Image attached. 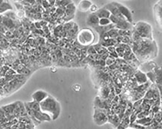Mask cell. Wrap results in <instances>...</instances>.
<instances>
[{"label": "cell", "instance_id": "6da1fadb", "mask_svg": "<svg viewBox=\"0 0 162 129\" xmlns=\"http://www.w3.org/2000/svg\"><path fill=\"white\" fill-rule=\"evenodd\" d=\"M130 48L136 58L141 62L153 59L157 56L158 52L155 41L146 39H141L139 42H133Z\"/></svg>", "mask_w": 162, "mask_h": 129}, {"label": "cell", "instance_id": "7a4b0ae2", "mask_svg": "<svg viewBox=\"0 0 162 129\" xmlns=\"http://www.w3.org/2000/svg\"><path fill=\"white\" fill-rule=\"evenodd\" d=\"M25 110L34 125H38L42 122L52 121L50 116L42 113L38 103L34 101H28L24 103Z\"/></svg>", "mask_w": 162, "mask_h": 129}, {"label": "cell", "instance_id": "3957f363", "mask_svg": "<svg viewBox=\"0 0 162 129\" xmlns=\"http://www.w3.org/2000/svg\"><path fill=\"white\" fill-rule=\"evenodd\" d=\"M42 113L50 116L52 121L56 120L61 114V105L53 96H49L39 103Z\"/></svg>", "mask_w": 162, "mask_h": 129}, {"label": "cell", "instance_id": "277c9868", "mask_svg": "<svg viewBox=\"0 0 162 129\" xmlns=\"http://www.w3.org/2000/svg\"><path fill=\"white\" fill-rule=\"evenodd\" d=\"M95 40V34L90 28H83L80 30L76 36L78 44L83 47L91 46Z\"/></svg>", "mask_w": 162, "mask_h": 129}, {"label": "cell", "instance_id": "5b68a950", "mask_svg": "<svg viewBox=\"0 0 162 129\" xmlns=\"http://www.w3.org/2000/svg\"><path fill=\"white\" fill-rule=\"evenodd\" d=\"M133 29L137 32L141 39L153 40L152 28L149 24L144 22V21H139L135 25H133Z\"/></svg>", "mask_w": 162, "mask_h": 129}, {"label": "cell", "instance_id": "8992f818", "mask_svg": "<svg viewBox=\"0 0 162 129\" xmlns=\"http://www.w3.org/2000/svg\"><path fill=\"white\" fill-rule=\"evenodd\" d=\"M108 111L99 108H94L93 119L97 125H105L108 122Z\"/></svg>", "mask_w": 162, "mask_h": 129}, {"label": "cell", "instance_id": "52a82bcc", "mask_svg": "<svg viewBox=\"0 0 162 129\" xmlns=\"http://www.w3.org/2000/svg\"><path fill=\"white\" fill-rule=\"evenodd\" d=\"M114 5H116V7L118 8V10L120 11V12L122 15V16L125 18V20L129 22V24H133V15H132L131 12L129 10V8L126 7L123 5L120 4V3H118V2H113Z\"/></svg>", "mask_w": 162, "mask_h": 129}, {"label": "cell", "instance_id": "ba28073f", "mask_svg": "<svg viewBox=\"0 0 162 129\" xmlns=\"http://www.w3.org/2000/svg\"><path fill=\"white\" fill-rule=\"evenodd\" d=\"M48 96H49V94H47L46 91L42 90H38L32 94V100L34 102L40 103L43 100H45Z\"/></svg>", "mask_w": 162, "mask_h": 129}, {"label": "cell", "instance_id": "9c48e42d", "mask_svg": "<svg viewBox=\"0 0 162 129\" xmlns=\"http://www.w3.org/2000/svg\"><path fill=\"white\" fill-rule=\"evenodd\" d=\"M154 17L156 18V21L158 23V26L161 28V2H157L154 7Z\"/></svg>", "mask_w": 162, "mask_h": 129}, {"label": "cell", "instance_id": "30bf717a", "mask_svg": "<svg viewBox=\"0 0 162 129\" xmlns=\"http://www.w3.org/2000/svg\"><path fill=\"white\" fill-rule=\"evenodd\" d=\"M134 77H135L136 83L140 84V85L141 84H144L148 82V78L146 77V75L141 71H140V70H139V71H137L135 73Z\"/></svg>", "mask_w": 162, "mask_h": 129}, {"label": "cell", "instance_id": "8fae6325", "mask_svg": "<svg viewBox=\"0 0 162 129\" xmlns=\"http://www.w3.org/2000/svg\"><path fill=\"white\" fill-rule=\"evenodd\" d=\"M99 18L97 16L95 13H92L88 15L87 18V24L92 27L93 28L98 27L99 24Z\"/></svg>", "mask_w": 162, "mask_h": 129}, {"label": "cell", "instance_id": "7c38bea8", "mask_svg": "<svg viewBox=\"0 0 162 129\" xmlns=\"http://www.w3.org/2000/svg\"><path fill=\"white\" fill-rule=\"evenodd\" d=\"M95 14L97 15V16L99 18V19L100 18H110V12L109 11L105 8L104 7L101 8H99L98 11H97V12H95Z\"/></svg>", "mask_w": 162, "mask_h": 129}, {"label": "cell", "instance_id": "4fadbf2b", "mask_svg": "<svg viewBox=\"0 0 162 129\" xmlns=\"http://www.w3.org/2000/svg\"><path fill=\"white\" fill-rule=\"evenodd\" d=\"M12 6L9 2L6 1H2V0L0 1V14L8 12V10H12Z\"/></svg>", "mask_w": 162, "mask_h": 129}, {"label": "cell", "instance_id": "5bb4252c", "mask_svg": "<svg viewBox=\"0 0 162 129\" xmlns=\"http://www.w3.org/2000/svg\"><path fill=\"white\" fill-rule=\"evenodd\" d=\"M93 4L92 2L90 1H81L79 5V9L81 12H87L90 10V8Z\"/></svg>", "mask_w": 162, "mask_h": 129}, {"label": "cell", "instance_id": "9a60e30c", "mask_svg": "<svg viewBox=\"0 0 162 129\" xmlns=\"http://www.w3.org/2000/svg\"><path fill=\"white\" fill-rule=\"evenodd\" d=\"M110 24H112L110 22V19L109 18H100L99 20V24L98 26L100 27H107L108 25H110Z\"/></svg>", "mask_w": 162, "mask_h": 129}, {"label": "cell", "instance_id": "2e32d148", "mask_svg": "<svg viewBox=\"0 0 162 129\" xmlns=\"http://www.w3.org/2000/svg\"><path fill=\"white\" fill-rule=\"evenodd\" d=\"M98 9H99V8H98V5H96L94 4H92L91 8H90V10H91V12H92V13L97 12V11H98Z\"/></svg>", "mask_w": 162, "mask_h": 129}, {"label": "cell", "instance_id": "e0dca14e", "mask_svg": "<svg viewBox=\"0 0 162 129\" xmlns=\"http://www.w3.org/2000/svg\"><path fill=\"white\" fill-rule=\"evenodd\" d=\"M157 129H161V127H159V128H158Z\"/></svg>", "mask_w": 162, "mask_h": 129}]
</instances>
